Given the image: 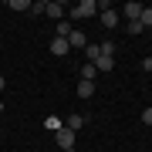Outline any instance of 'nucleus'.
Wrapping results in <instances>:
<instances>
[{
	"instance_id": "obj_1",
	"label": "nucleus",
	"mask_w": 152,
	"mask_h": 152,
	"mask_svg": "<svg viewBox=\"0 0 152 152\" xmlns=\"http://www.w3.org/2000/svg\"><path fill=\"white\" fill-rule=\"evenodd\" d=\"M68 14H71V20H85V17H95L98 14V4H95V0H81V4H75Z\"/></svg>"
},
{
	"instance_id": "obj_5",
	"label": "nucleus",
	"mask_w": 152,
	"mask_h": 152,
	"mask_svg": "<svg viewBox=\"0 0 152 152\" xmlns=\"http://www.w3.org/2000/svg\"><path fill=\"white\" fill-rule=\"evenodd\" d=\"M68 51H71V44H68V37H54V41H51V54H54V58H64Z\"/></svg>"
},
{
	"instance_id": "obj_17",
	"label": "nucleus",
	"mask_w": 152,
	"mask_h": 152,
	"mask_svg": "<svg viewBox=\"0 0 152 152\" xmlns=\"http://www.w3.org/2000/svg\"><path fill=\"white\" fill-rule=\"evenodd\" d=\"M102 54H105V58H115V41H105V44H102Z\"/></svg>"
},
{
	"instance_id": "obj_13",
	"label": "nucleus",
	"mask_w": 152,
	"mask_h": 152,
	"mask_svg": "<svg viewBox=\"0 0 152 152\" xmlns=\"http://www.w3.org/2000/svg\"><path fill=\"white\" fill-rule=\"evenodd\" d=\"M44 129H48V132H58V129H64V122L51 115V118H44Z\"/></svg>"
},
{
	"instance_id": "obj_2",
	"label": "nucleus",
	"mask_w": 152,
	"mask_h": 152,
	"mask_svg": "<svg viewBox=\"0 0 152 152\" xmlns=\"http://www.w3.org/2000/svg\"><path fill=\"white\" fill-rule=\"evenodd\" d=\"M98 17H102V24H105V31H112V27H118V10H112L108 4H98Z\"/></svg>"
},
{
	"instance_id": "obj_15",
	"label": "nucleus",
	"mask_w": 152,
	"mask_h": 152,
	"mask_svg": "<svg viewBox=\"0 0 152 152\" xmlns=\"http://www.w3.org/2000/svg\"><path fill=\"white\" fill-rule=\"evenodd\" d=\"M139 20H142V27H145V31H152V7H145V10H142Z\"/></svg>"
},
{
	"instance_id": "obj_14",
	"label": "nucleus",
	"mask_w": 152,
	"mask_h": 152,
	"mask_svg": "<svg viewBox=\"0 0 152 152\" xmlns=\"http://www.w3.org/2000/svg\"><path fill=\"white\" fill-rule=\"evenodd\" d=\"M95 64H81V81H95Z\"/></svg>"
},
{
	"instance_id": "obj_12",
	"label": "nucleus",
	"mask_w": 152,
	"mask_h": 152,
	"mask_svg": "<svg viewBox=\"0 0 152 152\" xmlns=\"http://www.w3.org/2000/svg\"><path fill=\"white\" fill-rule=\"evenodd\" d=\"M78 95H81V98H91L95 95V81H78Z\"/></svg>"
},
{
	"instance_id": "obj_10",
	"label": "nucleus",
	"mask_w": 152,
	"mask_h": 152,
	"mask_svg": "<svg viewBox=\"0 0 152 152\" xmlns=\"http://www.w3.org/2000/svg\"><path fill=\"white\" fill-rule=\"evenodd\" d=\"M112 68H115V61H112V58H105V54H102V58L95 61V71H102V75H108Z\"/></svg>"
},
{
	"instance_id": "obj_24",
	"label": "nucleus",
	"mask_w": 152,
	"mask_h": 152,
	"mask_svg": "<svg viewBox=\"0 0 152 152\" xmlns=\"http://www.w3.org/2000/svg\"><path fill=\"white\" fill-rule=\"evenodd\" d=\"M149 37H152V31H149Z\"/></svg>"
},
{
	"instance_id": "obj_3",
	"label": "nucleus",
	"mask_w": 152,
	"mask_h": 152,
	"mask_svg": "<svg viewBox=\"0 0 152 152\" xmlns=\"http://www.w3.org/2000/svg\"><path fill=\"white\" fill-rule=\"evenodd\" d=\"M75 139H78V132H71V129H58V132H54V142H58L64 152L75 149Z\"/></svg>"
},
{
	"instance_id": "obj_4",
	"label": "nucleus",
	"mask_w": 152,
	"mask_h": 152,
	"mask_svg": "<svg viewBox=\"0 0 152 152\" xmlns=\"http://www.w3.org/2000/svg\"><path fill=\"white\" fill-rule=\"evenodd\" d=\"M142 10H145V4H135V0H129V4L122 7V14H118V17H125V20L132 24V20H139V17H142Z\"/></svg>"
},
{
	"instance_id": "obj_21",
	"label": "nucleus",
	"mask_w": 152,
	"mask_h": 152,
	"mask_svg": "<svg viewBox=\"0 0 152 152\" xmlns=\"http://www.w3.org/2000/svg\"><path fill=\"white\" fill-rule=\"evenodd\" d=\"M0 91H4V75H0Z\"/></svg>"
},
{
	"instance_id": "obj_7",
	"label": "nucleus",
	"mask_w": 152,
	"mask_h": 152,
	"mask_svg": "<svg viewBox=\"0 0 152 152\" xmlns=\"http://www.w3.org/2000/svg\"><path fill=\"white\" fill-rule=\"evenodd\" d=\"M68 44H71V48H88V37H85L81 31H71L68 34Z\"/></svg>"
},
{
	"instance_id": "obj_16",
	"label": "nucleus",
	"mask_w": 152,
	"mask_h": 152,
	"mask_svg": "<svg viewBox=\"0 0 152 152\" xmlns=\"http://www.w3.org/2000/svg\"><path fill=\"white\" fill-rule=\"evenodd\" d=\"M10 10H27L31 14V4L27 0H10Z\"/></svg>"
},
{
	"instance_id": "obj_11",
	"label": "nucleus",
	"mask_w": 152,
	"mask_h": 152,
	"mask_svg": "<svg viewBox=\"0 0 152 152\" xmlns=\"http://www.w3.org/2000/svg\"><path fill=\"white\" fill-rule=\"evenodd\" d=\"M71 31H75V27H71V20H58V27H54V37H68Z\"/></svg>"
},
{
	"instance_id": "obj_23",
	"label": "nucleus",
	"mask_w": 152,
	"mask_h": 152,
	"mask_svg": "<svg viewBox=\"0 0 152 152\" xmlns=\"http://www.w3.org/2000/svg\"><path fill=\"white\" fill-rule=\"evenodd\" d=\"M68 152H75V149H68Z\"/></svg>"
},
{
	"instance_id": "obj_20",
	"label": "nucleus",
	"mask_w": 152,
	"mask_h": 152,
	"mask_svg": "<svg viewBox=\"0 0 152 152\" xmlns=\"http://www.w3.org/2000/svg\"><path fill=\"white\" fill-rule=\"evenodd\" d=\"M142 71H152V58H142Z\"/></svg>"
},
{
	"instance_id": "obj_19",
	"label": "nucleus",
	"mask_w": 152,
	"mask_h": 152,
	"mask_svg": "<svg viewBox=\"0 0 152 152\" xmlns=\"http://www.w3.org/2000/svg\"><path fill=\"white\" fill-rule=\"evenodd\" d=\"M142 122H145L149 129H152V108H145V112H142Z\"/></svg>"
},
{
	"instance_id": "obj_18",
	"label": "nucleus",
	"mask_w": 152,
	"mask_h": 152,
	"mask_svg": "<svg viewBox=\"0 0 152 152\" xmlns=\"http://www.w3.org/2000/svg\"><path fill=\"white\" fill-rule=\"evenodd\" d=\"M129 34H132V37H135V34H145V27H142V20H132V24H129Z\"/></svg>"
},
{
	"instance_id": "obj_22",
	"label": "nucleus",
	"mask_w": 152,
	"mask_h": 152,
	"mask_svg": "<svg viewBox=\"0 0 152 152\" xmlns=\"http://www.w3.org/2000/svg\"><path fill=\"white\" fill-rule=\"evenodd\" d=\"M0 108H4V102H0Z\"/></svg>"
},
{
	"instance_id": "obj_9",
	"label": "nucleus",
	"mask_w": 152,
	"mask_h": 152,
	"mask_svg": "<svg viewBox=\"0 0 152 152\" xmlns=\"http://www.w3.org/2000/svg\"><path fill=\"white\" fill-rule=\"evenodd\" d=\"M85 122H88L85 115H68V122H64V129H71V132H78V129H81Z\"/></svg>"
},
{
	"instance_id": "obj_8",
	"label": "nucleus",
	"mask_w": 152,
	"mask_h": 152,
	"mask_svg": "<svg viewBox=\"0 0 152 152\" xmlns=\"http://www.w3.org/2000/svg\"><path fill=\"white\" fill-rule=\"evenodd\" d=\"M85 58H88V64H95V61L102 58V44H88V48H85Z\"/></svg>"
},
{
	"instance_id": "obj_6",
	"label": "nucleus",
	"mask_w": 152,
	"mask_h": 152,
	"mask_svg": "<svg viewBox=\"0 0 152 152\" xmlns=\"http://www.w3.org/2000/svg\"><path fill=\"white\" fill-rule=\"evenodd\" d=\"M48 17H54V20H64V4H58V0H51L48 10H44Z\"/></svg>"
}]
</instances>
